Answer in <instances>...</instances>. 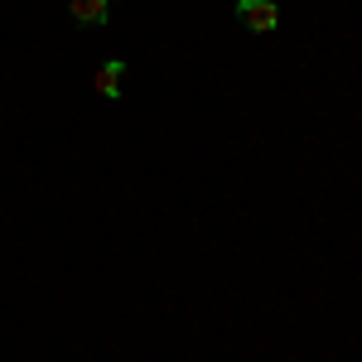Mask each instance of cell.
Instances as JSON below:
<instances>
[{"label":"cell","mask_w":362,"mask_h":362,"mask_svg":"<svg viewBox=\"0 0 362 362\" xmlns=\"http://www.w3.org/2000/svg\"><path fill=\"white\" fill-rule=\"evenodd\" d=\"M237 20H242V29H251V34H271V29L280 25V10L271 0H242V5H237Z\"/></svg>","instance_id":"6da1fadb"},{"label":"cell","mask_w":362,"mask_h":362,"mask_svg":"<svg viewBox=\"0 0 362 362\" xmlns=\"http://www.w3.org/2000/svg\"><path fill=\"white\" fill-rule=\"evenodd\" d=\"M68 15H73L78 25H107V20H112V0H73Z\"/></svg>","instance_id":"7a4b0ae2"},{"label":"cell","mask_w":362,"mask_h":362,"mask_svg":"<svg viewBox=\"0 0 362 362\" xmlns=\"http://www.w3.org/2000/svg\"><path fill=\"white\" fill-rule=\"evenodd\" d=\"M121 78H126V63H121V58H107V63L97 68L92 87H97L102 97H121Z\"/></svg>","instance_id":"3957f363"}]
</instances>
